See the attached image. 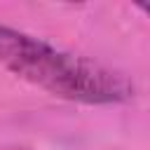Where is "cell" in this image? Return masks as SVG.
Returning a JSON list of instances; mask_svg holds the SVG:
<instances>
[{
  "label": "cell",
  "mask_w": 150,
  "mask_h": 150,
  "mask_svg": "<svg viewBox=\"0 0 150 150\" xmlns=\"http://www.w3.org/2000/svg\"><path fill=\"white\" fill-rule=\"evenodd\" d=\"M136 7H138V9H141V12H145V14H148V16H150V2H138V5H136Z\"/></svg>",
  "instance_id": "obj_2"
},
{
  "label": "cell",
  "mask_w": 150,
  "mask_h": 150,
  "mask_svg": "<svg viewBox=\"0 0 150 150\" xmlns=\"http://www.w3.org/2000/svg\"><path fill=\"white\" fill-rule=\"evenodd\" d=\"M0 68L66 101L120 103L134 96V87L122 73L2 23Z\"/></svg>",
  "instance_id": "obj_1"
}]
</instances>
